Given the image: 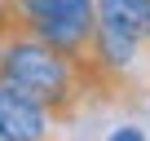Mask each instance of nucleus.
<instances>
[{
    "label": "nucleus",
    "mask_w": 150,
    "mask_h": 141,
    "mask_svg": "<svg viewBox=\"0 0 150 141\" xmlns=\"http://www.w3.org/2000/svg\"><path fill=\"white\" fill-rule=\"evenodd\" d=\"M0 84L35 102L53 123L75 119L88 97H97V84L80 62L27 35L5 9H0Z\"/></svg>",
    "instance_id": "1"
},
{
    "label": "nucleus",
    "mask_w": 150,
    "mask_h": 141,
    "mask_svg": "<svg viewBox=\"0 0 150 141\" xmlns=\"http://www.w3.org/2000/svg\"><path fill=\"white\" fill-rule=\"evenodd\" d=\"M13 22H80V27H97L93 0H0Z\"/></svg>",
    "instance_id": "2"
},
{
    "label": "nucleus",
    "mask_w": 150,
    "mask_h": 141,
    "mask_svg": "<svg viewBox=\"0 0 150 141\" xmlns=\"http://www.w3.org/2000/svg\"><path fill=\"white\" fill-rule=\"evenodd\" d=\"M93 13L106 27H119L150 44V0H93Z\"/></svg>",
    "instance_id": "3"
},
{
    "label": "nucleus",
    "mask_w": 150,
    "mask_h": 141,
    "mask_svg": "<svg viewBox=\"0 0 150 141\" xmlns=\"http://www.w3.org/2000/svg\"><path fill=\"white\" fill-rule=\"evenodd\" d=\"M106 141H146V132H141V128H132V123H128V128H115V132H110V137H106Z\"/></svg>",
    "instance_id": "4"
}]
</instances>
